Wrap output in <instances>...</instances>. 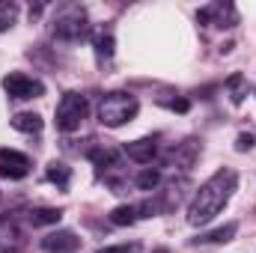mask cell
I'll return each mask as SVG.
<instances>
[{
    "instance_id": "obj_2",
    "label": "cell",
    "mask_w": 256,
    "mask_h": 253,
    "mask_svg": "<svg viewBox=\"0 0 256 253\" xmlns=\"http://www.w3.org/2000/svg\"><path fill=\"white\" fill-rule=\"evenodd\" d=\"M90 33V15L80 3H63L57 6L51 18V36L60 42H80Z\"/></svg>"
},
{
    "instance_id": "obj_21",
    "label": "cell",
    "mask_w": 256,
    "mask_h": 253,
    "mask_svg": "<svg viewBox=\"0 0 256 253\" xmlns=\"http://www.w3.org/2000/svg\"><path fill=\"white\" fill-rule=\"evenodd\" d=\"M158 102L164 108H170V110H179V114H188V108H191L188 98H164V96H158Z\"/></svg>"
},
{
    "instance_id": "obj_14",
    "label": "cell",
    "mask_w": 256,
    "mask_h": 253,
    "mask_svg": "<svg viewBox=\"0 0 256 253\" xmlns=\"http://www.w3.org/2000/svg\"><path fill=\"white\" fill-rule=\"evenodd\" d=\"M12 128L15 131H24V134H39L42 128H45V122H42V116L39 114H15L12 116Z\"/></svg>"
},
{
    "instance_id": "obj_3",
    "label": "cell",
    "mask_w": 256,
    "mask_h": 253,
    "mask_svg": "<svg viewBox=\"0 0 256 253\" xmlns=\"http://www.w3.org/2000/svg\"><path fill=\"white\" fill-rule=\"evenodd\" d=\"M137 110H140V102L131 92L116 90V92L102 96V102H98V122L108 128H122L126 122H131L137 116Z\"/></svg>"
},
{
    "instance_id": "obj_1",
    "label": "cell",
    "mask_w": 256,
    "mask_h": 253,
    "mask_svg": "<svg viewBox=\"0 0 256 253\" xmlns=\"http://www.w3.org/2000/svg\"><path fill=\"white\" fill-rule=\"evenodd\" d=\"M238 188V173L230 167H220L212 179H206L200 190L194 194L191 206H188V224L191 226H202L208 224L214 214H220V208L230 202V196Z\"/></svg>"
},
{
    "instance_id": "obj_23",
    "label": "cell",
    "mask_w": 256,
    "mask_h": 253,
    "mask_svg": "<svg viewBox=\"0 0 256 253\" xmlns=\"http://www.w3.org/2000/svg\"><path fill=\"white\" fill-rule=\"evenodd\" d=\"M236 149H238V152L254 149V134H238V137H236Z\"/></svg>"
},
{
    "instance_id": "obj_16",
    "label": "cell",
    "mask_w": 256,
    "mask_h": 253,
    "mask_svg": "<svg viewBox=\"0 0 256 253\" xmlns=\"http://www.w3.org/2000/svg\"><path fill=\"white\" fill-rule=\"evenodd\" d=\"M224 86H226V92H230V102H232V104H242V102H244V96H248V78H244L242 72L230 74Z\"/></svg>"
},
{
    "instance_id": "obj_12",
    "label": "cell",
    "mask_w": 256,
    "mask_h": 253,
    "mask_svg": "<svg viewBox=\"0 0 256 253\" xmlns=\"http://www.w3.org/2000/svg\"><path fill=\"white\" fill-rule=\"evenodd\" d=\"M92 48H96V60L98 63H110L114 60V51H116V42H114V33L98 27L92 33Z\"/></svg>"
},
{
    "instance_id": "obj_9",
    "label": "cell",
    "mask_w": 256,
    "mask_h": 253,
    "mask_svg": "<svg viewBox=\"0 0 256 253\" xmlns=\"http://www.w3.org/2000/svg\"><path fill=\"white\" fill-rule=\"evenodd\" d=\"M122 152H126L131 161H137V164H152L155 158H158V137H140V140H131L122 146Z\"/></svg>"
},
{
    "instance_id": "obj_11",
    "label": "cell",
    "mask_w": 256,
    "mask_h": 253,
    "mask_svg": "<svg viewBox=\"0 0 256 253\" xmlns=\"http://www.w3.org/2000/svg\"><path fill=\"white\" fill-rule=\"evenodd\" d=\"M24 244V232L12 218H0V253H15Z\"/></svg>"
},
{
    "instance_id": "obj_22",
    "label": "cell",
    "mask_w": 256,
    "mask_h": 253,
    "mask_svg": "<svg viewBox=\"0 0 256 253\" xmlns=\"http://www.w3.org/2000/svg\"><path fill=\"white\" fill-rule=\"evenodd\" d=\"M137 250H140V244H110V248H102L96 253H137Z\"/></svg>"
},
{
    "instance_id": "obj_18",
    "label": "cell",
    "mask_w": 256,
    "mask_h": 253,
    "mask_svg": "<svg viewBox=\"0 0 256 253\" xmlns=\"http://www.w3.org/2000/svg\"><path fill=\"white\" fill-rule=\"evenodd\" d=\"M134 185H137L140 190L155 194V190L161 188V173H158V170H152V167H146V170H140V173L134 176Z\"/></svg>"
},
{
    "instance_id": "obj_19",
    "label": "cell",
    "mask_w": 256,
    "mask_h": 253,
    "mask_svg": "<svg viewBox=\"0 0 256 253\" xmlns=\"http://www.w3.org/2000/svg\"><path fill=\"white\" fill-rule=\"evenodd\" d=\"M134 220H137V208L134 206H116L110 212V224L114 226H131Z\"/></svg>"
},
{
    "instance_id": "obj_20",
    "label": "cell",
    "mask_w": 256,
    "mask_h": 253,
    "mask_svg": "<svg viewBox=\"0 0 256 253\" xmlns=\"http://www.w3.org/2000/svg\"><path fill=\"white\" fill-rule=\"evenodd\" d=\"M18 18V3L12 0H0V33H6Z\"/></svg>"
},
{
    "instance_id": "obj_8",
    "label": "cell",
    "mask_w": 256,
    "mask_h": 253,
    "mask_svg": "<svg viewBox=\"0 0 256 253\" xmlns=\"http://www.w3.org/2000/svg\"><path fill=\"white\" fill-rule=\"evenodd\" d=\"M30 158L24 155V152H18V149H9V146H3L0 149V179H9V182H18V179H24L27 173H30Z\"/></svg>"
},
{
    "instance_id": "obj_5",
    "label": "cell",
    "mask_w": 256,
    "mask_h": 253,
    "mask_svg": "<svg viewBox=\"0 0 256 253\" xmlns=\"http://www.w3.org/2000/svg\"><path fill=\"white\" fill-rule=\"evenodd\" d=\"M3 90L9 98L15 102H27V98H42L45 96V84L39 78H30L24 72H9L3 78Z\"/></svg>"
},
{
    "instance_id": "obj_17",
    "label": "cell",
    "mask_w": 256,
    "mask_h": 253,
    "mask_svg": "<svg viewBox=\"0 0 256 253\" xmlns=\"http://www.w3.org/2000/svg\"><path fill=\"white\" fill-rule=\"evenodd\" d=\"M45 176H48L51 185H57L60 190H66L68 188V182H72V170H68L66 164H60V161H51L48 170H45Z\"/></svg>"
},
{
    "instance_id": "obj_13",
    "label": "cell",
    "mask_w": 256,
    "mask_h": 253,
    "mask_svg": "<svg viewBox=\"0 0 256 253\" xmlns=\"http://www.w3.org/2000/svg\"><path fill=\"white\" fill-rule=\"evenodd\" d=\"M236 232H238V224H224V226H218V230H212V232L196 236L194 244H224V242H230Z\"/></svg>"
},
{
    "instance_id": "obj_10",
    "label": "cell",
    "mask_w": 256,
    "mask_h": 253,
    "mask_svg": "<svg viewBox=\"0 0 256 253\" xmlns=\"http://www.w3.org/2000/svg\"><path fill=\"white\" fill-rule=\"evenodd\" d=\"M78 248H80V238L72 230H57V232L42 238V250L45 253H78Z\"/></svg>"
},
{
    "instance_id": "obj_7",
    "label": "cell",
    "mask_w": 256,
    "mask_h": 253,
    "mask_svg": "<svg viewBox=\"0 0 256 253\" xmlns=\"http://www.w3.org/2000/svg\"><path fill=\"white\" fill-rule=\"evenodd\" d=\"M196 21H200V24L220 27V30H230V27H236V24H238V9H236L232 3L218 0V3H208V6H202V9H200V12H196Z\"/></svg>"
},
{
    "instance_id": "obj_6",
    "label": "cell",
    "mask_w": 256,
    "mask_h": 253,
    "mask_svg": "<svg viewBox=\"0 0 256 253\" xmlns=\"http://www.w3.org/2000/svg\"><path fill=\"white\" fill-rule=\"evenodd\" d=\"M196 158H200V140H196V137H188V140L170 146V149L161 155V164H164V167H173V170H191Z\"/></svg>"
},
{
    "instance_id": "obj_15",
    "label": "cell",
    "mask_w": 256,
    "mask_h": 253,
    "mask_svg": "<svg viewBox=\"0 0 256 253\" xmlns=\"http://www.w3.org/2000/svg\"><path fill=\"white\" fill-rule=\"evenodd\" d=\"M60 218H63L60 208H45V206L30 208V214H27V220H30L33 226H54V224H60Z\"/></svg>"
},
{
    "instance_id": "obj_4",
    "label": "cell",
    "mask_w": 256,
    "mask_h": 253,
    "mask_svg": "<svg viewBox=\"0 0 256 253\" xmlns=\"http://www.w3.org/2000/svg\"><path fill=\"white\" fill-rule=\"evenodd\" d=\"M86 114H90V102H86V96H80V92H66L63 98H60V104H57V110H54L57 131H63V134L78 131L80 122L86 120Z\"/></svg>"
}]
</instances>
